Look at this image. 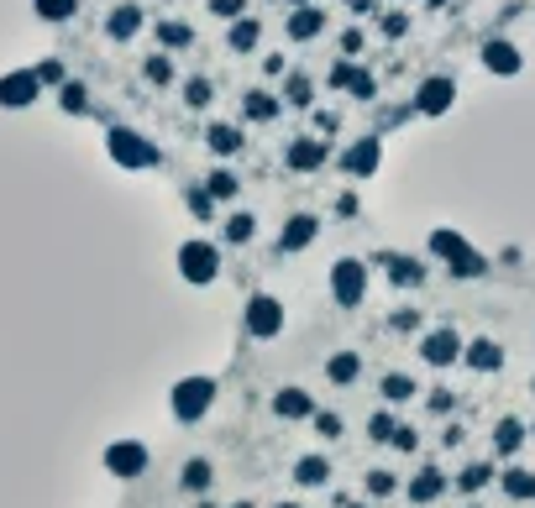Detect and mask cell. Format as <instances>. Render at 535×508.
Wrapping results in <instances>:
<instances>
[{
  "instance_id": "cell-1",
  "label": "cell",
  "mask_w": 535,
  "mask_h": 508,
  "mask_svg": "<svg viewBox=\"0 0 535 508\" xmlns=\"http://www.w3.org/2000/svg\"><path fill=\"white\" fill-rule=\"evenodd\" d=\"M425 246H430V257H436V262H446V273H452V278H483V273H488V257L477 252L462 231L436 226Z\"/></svg>"
},
{
  "instance_id": "cell-2",
  "label": "cell",
  "mask_w": 535,
  "mask_h": 508,
  "mask_svg": "<svg viewBox=\"0 0 535 508\" xmlns=\"http://www.w3.org/2000/svg\"><path fill=\"white\" fill-rule=\"evenodd\" d=\"M106 152H111V163L126 173H147L163 163V152H158V142L153 137H142L137 126H106Z\"/></svg>"
},
{
  "instance_id": "cell-3",
  "label": "cell",
  "mask_w": 535,
  "mask_h": 508,
  "mask_svg": "<svg viewBox=\"0 0 535 508\" xmlns=\"http://www.w3.org/2000/svg\"><path fill=\"white\" fill-rule=\"evenodd\" d=\"M178 278L194 283V288H210V283L221 278V246L205 241V236H189L178 246Z\"/></svg>"
},
{
  "instance_id": "cell-4",
  "label": "cell",
  "mask_w": 535,
  "mask_h": 508,
  "mask_svg": "<svg viewBox=\"0 0 535 508\" xmlns=\"http://www.w3.org/2000/svg\"><path fill=\"white\" fill-rule=\"evenodd\" d=\"M367 283H373V273H367L362 257H336L331 273H326V288H331V299H336L342 309H357V304L367 299Z\"/></svg>"
},
{
  "instance_id": "cell-5",
  "label": "cell",
  "mask_w": 535,
  "mask_h": 508,
  "mask_svg": "<svg viewBox=\"0 0 535 508\" xmlns=\"http://www.w3.org/2000/svg\"><path fill=\"white\" fill-rule=\"evenodd\" d=\"M216 403V378H178L174 394H169V409H174L178 425H200Z\"/></svg>"
},
{
  "instance_id": "cell-6",
  "label": "cell",
  "mask_w": 535,
  "mask_h": 508,
  "mask_svg": "<svg viewBox=\"0 0 535 508\" xmlns=\"http://www.w3.org/2000/svg\"><path fill=\"white\" fill-rule=\"evenodd\" d=\"M241 331H247L252 340L284 336V299H273V293H252V299L241 304Z\"/></svg>"
},
{
  "instance_id": "cell-7",
  "label": "cell",
  "mask_w": 535,
  "mask_h": 508,
  "mask_svg": "<svg viewBox=\"0 0 535 508\" xmlns=\"http://www.w3.org/2000/svg\"><path fill=\"white\" fill-rule=\"evenodd\" d=\"M452 106H457V79L452 74H430V79H420L415 95H410V111L415 115H452Z\"/></svg>"
},
{
  "instance_id": "cell-8",
  "label": "cell",
  "mask_w": 535,
  "mask_h": 508,
  "mask_svg": "<svg viewBox=\"0 0 535 508\" xmlns=\"http://www.w3.org/2000/svg\"><path fill=\"white\" fill-rule=\"evenodd\" d=\"M378 163H383V137L378 131H367V137H357L352 147L336 158V168L347 173V178H357V184H367L373 173H378Z\"/></svg>"
},
{
  "instance_id": "cell-9",
  "label": "cell",
  "mask_w": 535,
  "mask_h": 508,
  "mask_svg": "<svg viewBox=\"0 0 535 508\" xmlns=\"http://www.w3.org/2000/svg\"><path fill=\"white\" fill-rule=\"evenodd\" d=\"M326 163H331V137H320V131L295 137V142L284 147V168L289 173H320Z\"/></svg>"
},
{
  "instance_id": "cell-10",
  "label": "cell",
  "mask_w": 535,
  "mask_h": 508,
  "mask_svg": "<svg viewBox=\"0 0 535 508\" xmlns=\"http://www.w3.org/2000/svg\"><path fill=\"white\" fill-rule=\"evenodd\" d=\"M37 95H43L37 68H11V74H0V111H27V106H37Z\"/></svg>"
},
{
  "instance_id": "cell-11",
  "label": "cell",
  "mask_w": 535,
  "mask_h": 508,
  "mask_svg": "<svg viewBox=\"0 0 535 508\" xmlns=\"http://www.w3.org/2000/svg\"><path fill=\"white\" fill-rule=\"evenodd\" d=\"M462 346H468V340L457 336L452 325H436V331L420 336V362H425V367H452V362H462Z\"/></svg>"
},
{
  "instance_id": "cell-12",
  "label": "cell",
  "mask_w": 535,
  "mask_h": 508,
  "mask_svg": "<svg viewBox=\"0 0 535 508\" xmlns=\"http://www.w3.org/2000/svg\"><path fill=\"white\" fill-rule=\"evenodd\" d=\"M284 37H289V43H315V37H326V5H289V11H284Z\"/></svg>"
},
{
  "instance_id": "cell-13",
  "label": "cell",
  "mask_w": 535,
  "mask_h": 508,
  "mask_svg": "<svg viewBox=\"0 0 535 508\" xmlns=\"http://www.w3.org/2000/svg\"><path fill=\"white\" fill-rule=\"evenodd\" d=\"M315 236H320V215H310V210H299V215H289L284 221V231H279V257H289V252H310L315 246Z\"/></svg>"
},
{
  "instance_id": "cell-14",
  "label": "cell",
  "mask_w": 535,
  "mask_h": 508,
  "mask_svg": "<svg viewBox=\"0 0 535 508\" xmlns=\"http://www.w3.org/2000/svg\"><path fill=\"white\" fill-rule=\"evenodd\" d=\"M483 68H488L493 79H520L525 53H520L509 37H488V43H483Z\"/></svg>"
},
{
  "instance_id": "cell-15",
  "label": "cell",
  "mask_w": 535,
  "mask_h": 508,
  "mask_svg": "<svg viewBox=\"0 0 535 508\" xmlns=\"http://www.w3.org/2000/svg\"><path fill=\"white\" fill-rule=\"evenodd\" d=\"M106 466H111V477L131 482V477L147 472V446H142V441H116V446L106 451Z\"/></svg>"
},
{
  "instance_id": "cell-16",
  "label": "cell",
  "mask_w": 535,
  "mask_h": 508,
  "mask_svg": "<svg viewBox=\"0 0 535 508\" xmlns=\"http://www.w3.org/2000/svg\"><path fill=\"white\" fill-rule=\"evenodd\" d=\"M142 27H147V11H142L137 0H121L116 11L106 16V37H111V43H131Z\"/></svg>"
},
{
  "instance_id": "cell-17",
  "label": "cell",
  "mask_w": 535,
  "mask_h": 508,
  "mask_svg": "<svg viewBox=\"0 0 535 508\" xmlns=\"http://www.w3.org/2000/svg\"><path fill=\"white\" fill-rule=\"evenodd\" d=\"M373 262L389 273V283H394V288H420V283H425V262H415V257H399V252H378Z\"/></svg>"
},
{
  "instance_id": "cell-18",
  "label": "cell",
  "mask_w": 535,
  "mask_h": 508,
  "mask_svg": "<svg viewBox=\"0 0 535 508\" xmlns=\"http://www.w3.org/2000/svg\"><path fill=\"white\" fill-rule=\"evenodd\" d=\"M279 115H284V95H273V90H247V95H241V121L268 126V121H279Z\"/></svg>"
},
{
  "instance_id": "cell-19",
  "label": "cell",
  "mask_w": 535,
  "mask_h": 508,
  "mask_svg": "<svg viewBox=\"0 0 535 508\" xmlns=\"http://www.w3.org/2000/svg\"><path fill=\"white\" fill-rule=\"evenodd\" d=\"M462 362H468L473 372H499V367H504V346L493 336H477V340L462 346Z\"/></svg>"
},
{
  "instance_id": "cell-20",
  "label": "cell",
  "mask_w": 535,
  "mask_h": 508,
  "mask_svg": "<svg viewBox=\"0 0 535 508\" xmlns=\"http://www.w3.org/2000/svg\"><path fill=\"white\" fill-rule=\"evenodd\" d=\"M205 147L216 158H237L241 147H247V137H241V126H232V121H210L205 126Z\"/></svg>"
},
{
  "instance_id": "cell-21",
  "label": "cell",
  "mask_w": 535,
  "mask_h": 508,
  "mask_svg": "<svg viewBox=\"0 0 535 508\" xmlns=\"http://www.w3.org/2000/svg\"><path fill=\"white\" fill-rule=\"evenodd\" d=\"M257 43H263V21L252 11L237 16V21H226V48L232 53H257Z\"/></svg>"
},
{
  "instance_id": "cell-22",
  "label": "cell",
  "mask_w": 535,
  "mask_h": 508,
  "mask_svg": "<svg viewBox=\"0 0 535 508\" xmlns=\"http://www.w3.org/2000/svg\"><path fill=\"white\" fill-rule=\"evenodd\" d=\"M446 493V472L441 466H420L415 482H410V504H436Z\"/></svg>"
},
{
  "instance_id": "cell-23",
  "label": "cell",
  "mask_w": 535,
  "mask_h": 508,
  "mask_svg": "<svg viewBox=\"0 0 535 508\" xmlns=\"http://www.w3.org/2000/svg\"><path fill=\"white\" fill-rule=\"evenodd\" d=\"M273 414H279V419H310L315 403H310L304 388H279V394H273Z\"/></svg>"
},
{
  "instance_id": "cell-24",
  "label": "cell",
  "mask_w": 535,
  "mask_h": 508,
  "mask_svg": "<svg viewBox=\"0 0 535 508\" xmlns=\"http://www.w3.org/2000/svg\"><path fill=\"white\" fill-rule=\"evenodd\" d=\"M284 106H295V111H315V79L310 74H284Z\"/></svg>"
},
{
  "instance_id": "cell-25",
  "label": "cell",
  "mask_w": 535,
  "mask_h": 508,
  "mask_svg": "<svg viewBox=\"0 0 535 508\" xmlns=\"http://www.w3.org/2000/svg\"><path fill=\"white\" fill-rule=\"evenodd\" d=\"M153 37H158L163 53H184V48H194V27H184V21H158Z\"/></svg>"
},
{
  "instance_id": "cell-26",
  "label": "cell",
  "mask_w": 535,
  "mask_h": 508,
  "mask_svg": "<svg viewBox=\"0 0 535 508\" xmlns=\"http://www.w3.org/2000/svg\"><path fill=\"white\" fill-rule=\"evenodd\" d=\"M326 378H331L336 388H352L357 378H362V356H357V351H336V356L326 362Z\"/></svg>"
},
{
  "instance_id": "cell-27",
  "label": "cell",
  "mask_w": 535,
  "mask_h": 508,
  "mask_svg": "<svg viewBox=\"0 0 535 508\" xmlns=\"http://www.w3.org/2000/svg\"><path fill=\"white\" fill-rule=\"evenodd\" d=\"M205 189H210V199H216V205H232V199L241 194V178L226 168V163H221V168L205 173Z\"/></svg>"
},
{
  "instance_id": "cell-28",
  "label": "cell",
  "mask_w": 535,
  "mask_h": 508,
  "mask_svg": "<svg viewBox=\"0 0 535 508\" xmlns=\"http://www.w3.org/2000/svg\"><path fill=\"white\" fill-rule=\"evenodd\" d=\"M499 488H504V498H535V472L531 466H509V472H499Z\"/></svg>"
},
{
  "instance_id": "cell-29",
  "label": "cell",
  "mask_w": 535,
  "mask_h": 508,
  "mask_svg": "<svg viewBox=\"0 0 535 508\" xmlns=\"http://www.w3.org/2000/svg\"><path fill=\"white\" fill-rule=\"evenodd\" d=\"M221 236H226L232 246H247V241L257 236V215H252V210H232V215L221 221Z\"/></svg>"
},
{
  "instance_id": "cell-30",
  "label": "cell",
  "mask_w": 535,
  "mask_h": 508,
  "mask_svg": "<svg viewBox=\"0 0 535 508\" xmlns=\"http://www.w3.org/2000/svg\"><path fill=\"white\" fill-rule=\"evenodd\" d=\"M59 106H63V115H90L95 111V100H90V90H84L79 79H63L59 84Z\"/></svg>"
},
{
  "instance_id": "cell-31",
  "label": "cell",
  "mask_w": 535,
  "mask_h": 508,
  "mask_svg": "<svg viewBox=\"0 0 535 508\" xmlns=\"http://www.w3.org/2000/svg\"><path fill=\"white\" fill-rule=\"evenodd\" d=\"M520 446H525V425H520V419H499V425H493V451L515 456Z\"/></svg>"
},
{
  "instance_id": "cell-32",
  "label": "cell",
  "mask_w": 535,
  "mask_h": 508,
  "mask_svg": "<svg viewBox=\"0 0 535 508\" xmlns=\"http://www.w3.org/2000/svg\"><path fill=\"white\" fill-rule=\"evenodd\" d=\"M326 477H331V461H326V456H299V466H295L299 488H320Z\"/></svg>"
},
{
  "instance_id": "cell-33",
  "label": "cell",
  "mask_w": 535,
  "mask_h": 508,
  "mask_svg": "<svg viewBox=\"0 0 535 508\" xmlns=\"http://www.w3.org/2000/svg\"><path fill=\"white\" fill-rule=\"evenodd\" d=\"M210 100H216V84H210L205 74L184 79V106H189V111H210Z\"/></svg>"
},
{
  "instance_id": "cell-34",
  "label": "cell",
  "mask_w": 535,
  "mask_h": 508,
  "mask_svg": "<svg viewBox=\"0 0 535 508\" xmlns=\"http://www.w3.org/2000/svg\"><path fill=\"white\" fill-rule=\"evenodd\" d=\"M142 79H147V84H174V58L163 53V48L147 53L142 58Z\"/></svg>"
},
{
  "instance_id": "cell-35",
  "label": "cell",
  "mask_w": 535,
  "mask_h": 508,
  "mask_svg": "<svg viewBox=\"0 0 535 508\" xmlns=\"http://www.w3.org/2000/svg\"><path fill=\"white\" fill-rule=\"evenodd\" d=\"M32 11L59 27V21H74V16H79V0H32Z\"/></svg>"
},
{
  "instance_id": "cell-36",
  "label": "cell",
  "mask_w": 535,
  "mask_h": 508,
  "mask_svg": "<svg viewBox=\"0 0 535 508\" xmlns=\"http://www.w3.org/2000/svg\"><path fill=\"white\" fill-rule=\"evenodd\" d=\"M347 95L362 100V106H373L378 100V74H367V68H352V79H347Z\"/></svg>"
},
{
  "instance_id": "cell-37",
  "label": "cell",
  "mask_w": 535,
  "mask_h": 508,
  "mask_svg": "<svg viewBox=\"0 0 535 508\" xmlns=\"http://www.w3.org/2000/svg\"><path fill=\"white\" fill-rule=\"evenodd\" d=\"M415 394H420L415 378H405V372H389V378H383V398H389V403H410Z\"/></svg>"
},
{
  "instance_id": "cell-38",
  "label": "cell",
  "mask_w": 535,
  "mask_h": 508,
  "mask_svg": "<svg viewBox=\"0 0 535 508\" xmlns=\"http://www.w3.org/2000/svg\"><path fill=\"white\" fill-rule=\"evenodd\" d=\"M378 32H383L389 43L410 37V11H378Z\"/></svg>"
},
{
  "instance_id": "cell-39",
  "label": "cell",
  "mask_w": 535,
  "mask_h": 508,
  "mask_svg": "<svg viewBox=\"0 0 535 508\" xmlns=\"http://www.w3.org/2000/svg\"><path fill=\"white\" fill-rule=\"evenodd\" d=\"M184 199H189V210H194V221H216V199H210V189H205V184H194V189H189Z\"/></svg>"
},
{
  "instance_id": "cell-40",
  "label": "cell",
  "mask_w": 535,
  "mask_h": 508,
  "mask_svg": "<svg viewBox=\"0 0 535 508\" xmlns=\"http://www.w3.org/2000/svg\"><path fill=\"white\" fill-rule=\"evenodd\" d=\"M210 477H216V472H210V461H200V456L184 466V488H189V493H205V488H210Z\"/></svg>"
},
{
  "instance_id": "cell-41",
  "label": "cell",
  "mask_w": 535,
  "mask_h": 508,
  "mask_svg": "<svg viewBox=\"0 0 535 508\" xmlns=\"http://www.w3.org/2000/svg\"><path fill=\"white\" fill-rule=\"evenodd\" d=\"M488 482H493V466H488V461H477V466H468V472L457 477L462 493H477V488H488Z\"/></svg>"
},
{
  "instance_id": "cell-42",
  "label": "cell",
  "mask_w": 535,
  "mask_h": 508,
  "mask_svg": "<svg viewBox=\"0 0 535 508\" xmlns=\"http://www.w3.org/2000/svg\"><path fill=\"white\" fill-rule=\"evenodd\" d=\"M394 430H399V419H394V414H389V409H378V414H373V419H367V435H373V441H378V446H383V441H394Z\"/></svg>"
},
{
  "instance_id": "cell-43",
  "label": "cell",
  "mask_w": 535,
  "mask_h": 508,
  "mask_svg": "<svg viewBox=\"0 0 535 508\" xmlns=\"http://www.w3.org/2000/svg\"><path fill=\"white\" fill-rule=\"evenodd\" d=\"M310 425H315V435H326V441H342V414H310Z\"/></svg>"
},
{
  "instance_id": "cell-44",
  "label": "cell",
  "mask_w": 535,
  "mask_h": 508,
  "mask_svg": "<svg viewBox=\"0 0 535 508\" xmlns=\"http://www.w3.org/2000/svg\"><path fill=\"white\" fill-rule=\"evenodd\" d=\"M205 5H210L216 21H237V16H247V0H205Z\"/></svg>"
},
{
  "instance_id": "cell-45",
  "label": "cell",
  "mask_w": 535,
  "mask_h": 508,
  "mask_svg": "<svg viewBox=\"0 0 535 508\" xmlns=\"http://www.w3.org/2000/svg\"><path fill=\"white\" fill-rule=\"evenodd\" d=\"M37 79H43V90H48V84L59 90V84L68 79V74H63V63H59V58H43V63H37Z\"/></svg>"
},
{
  "instance_id": "cell-46",
  "label": "cell",
  "mask_w": 535,
  "mask_h": 508,
  "mask_svg": "<svg viewBox=\"0 0 535 508\" xmlns=\"http://www.w3.org/2000/svg\"><path fill=\"white\" fill-rule=\"evenodd\" d=\"M367 493L373 498H389L394 493V472H367Z\"/></svg>"
},
{
  "instance_id": "cell-47",
  "label": "cell",
  "mask_w": 535,
  "mask_h": 508,
  "mask_svg": "<svg viewBox=\"0 0 535 508\" xmlns=\"http://www.w3.org/2000/svg\"><path fill=\"white\" fill-rule=\"evenodd\" d=\"M352 58H342V63H331V74H326V84H331V90H347V79H352Z\"/></svg>"
},
{
  "instance_id": "cell-48",
  "label": "cell",
  "mask_w": 535,
  "mask_h": 508,
  "mask_svg": "<svg viewBox=\"0 0 535 508\" xmlns=\"http://www.w3.org/2000/svg\"><path fill=\"white\" fill-rule=\"evenodd\" d=\"M362 48H367V37H362L357 27H352V32H342V58H352V63H357V58H362Z\"/></svg>"
},
{
  "instance_id": "cell-49",
  "label": "cell",
  "mask_w": 535,
  "mask_h": 508,
  "mask_svg": "<svg viewBox=\"0 0 535 508\" xmlns=\"http://www.w3.org/2000/svg\"><path fill=\"white\" fill-rule=\"evenodd\" d=\"M315 131H320V137H336V131H342V115H336V111H315Z\"/></svg>"
},
{
  "instance_id": "cell-50",
  "label": "cell",
  "mask_w": 535,
  "mask_h": 508,
  "mask_svg": "<svg viewBox=\"0 0 535 508\" xmlns=\"http://www.w3.org/2000/svg\"><path fill=\"white\" fill-rule=\"evenodd\" d=\"M389 325H394V331H410V336H415V331H420V309H394V320H389Z\"/></svg>"
},
{
  "instance_id": "cell-51",
  "label": "cell",
  "mask_w": 535,
  "mask_h": 508,
  "mask_svg": "<svg viewBox=\"0 0 535 508\" xmlns=\"http://www.w3.org/2000/svg\"><path fill=\"white\" fill-rule=\"evenodd\" d=\"M389 446H394V451H415V446H420V435H415V430H410V425H399Z\"/></svg>"
},
{
  "instance_id": "cell-52",
  "label": "cell",
  "mask_w": 535,
  "mask_h": 508,
  "mask_svg": "<svg viewBox=\"0 0 535 508\" xmlns=\"http://www.w3.org/2000/svg\"><path fill=\"white\" fill-rule=\"evenodd\" d=\"M263 74H268V79H284V74H289V58H284V53H268V58H263Z\"/></svg>"
},
{
  "instance_id": "cell-53",
  "label": "cell",
  "mask_w": 535,
  "mask_h": 508,
  "mask_svg": "<svg viewBox=\"0 0 535 508\" xmlns=\"http://www.w3.org/2000/svg\"><path fill=\"white\" fill-rule=\"evenodd\" d=\"M336 215H357V194H342L336 199Z\"/></svg>"
},
{
  "instance_id": "cell-54",
  "label": "cell",
  "mask_w": 535,
  "mask_h": 508,
  "mask_svg": "<svg viewBox=\"0 0 535 508\" xmlns=\"http://www.w3.org/2000/svg\"><path fill=\"white\" fill-rule=\"evenodd\" d=\"M289 5H315V0H289Z\"/></svg>"
},
{
  "instance_id": "cell-55",
  "label": "cell",
  "mask_w": 535,
  "mask_h": 508,
  "mask_svg": "<svg viewBox=\"0 0 535 508\" xmlns=\"http://www.w3.org/2000/svg\"><path fill=\"white\" fill-rule=\"evenodd\" d=\"M279 508H304V504H279Z\"/></svg>"
},
{
  "instance_id": "cell-56",
  "label": "cell",
  "mask_w": 535,
  "mask_h": 508,
  "mask_svg": "<svg viewBox=\"0 0 535 508\" xmlns=\"http://www.w3.org/2000/svg\"><path fill=\"white\" fill-rule=\"evenodd\" d=\"M237 508H252V504H237Z\"/></svg>"
},
{
  "instance_id": "cell-57",
  "label": "cell",
  "mask_w": 535,
  "mask_h": 508,
  "mask_svg": "<svg viewBox=\"0 0 535 508\" xmlns=\"http://www.w3.org/2000/svg\"><path fill=\"white\" fill-rule=\"evenodd\" d=\"M430 5H441V0H430Z\"/></svg>"
},
{
  "instance_id": "cell-58",
  "label": "cell",
  "mask_w": 535,
  "mask_h": 508,
  "mask_svg": "<svg viewBox=\"0 0 535 508\" xmlns=\"http://www.w3.org/2000/svg\"><path fill=\"white\" fill-rule=\"evenodd\" d=\"M347 5H352V0H347Z\"/></svg>"
}]
</instances>
